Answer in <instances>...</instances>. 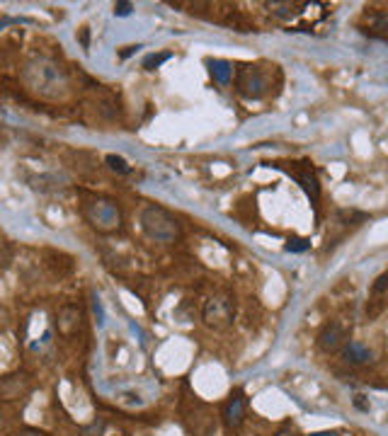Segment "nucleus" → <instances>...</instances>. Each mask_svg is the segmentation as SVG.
Returning <instances> with one entry per match:
<instances>
[{
  "label": "nucleus",
  "instance_id": "2eb2a0df",
  "mask_svg": "<svg viewBox=\"0 0 388 436\" xmlns=\"http://www.w3.org/2000/svg\"><path fill=\"white\" fill-rule=\"evenodd\" d=\"M105 160H107V165H110V170L119 172V175H129V172H132V167H129V162H126L121 156H114V153H110V156H107Z\"/></svg>",
  "mask_w": 388,
  "mask_h": 436
},
{
  "label": "nucleus",
  "instance_id": "9d476101",
  "mask_svg": "<svg viewBox=\"0 0 388 436\" xmlns=\"http://www.w3.org/2000/svg\"><path fill=\"white\" fill-rule=\"evenodd\" d=\"M56 325L63 335H73L80 325V308L78 306H63L61 311H58Z\"/></svg>",
  "mask_w": 388,
  "mask_h": 436
},
{
  "label": "nucleus",
  "instance_id": "a211bd4d",
  "mask_svg": "<svg viewBox=\"0 0 388 436\" xmlns=\"http://www.w3.org/2000/svg\"><path fill=\"white\" fill-rule=\"evenodd\" d=\"M372 291H374V293H386V291H388V271H383V274L374 281Z\"/></svg>",
  "mask_w": 388,
  "mask_h": 436
},
{
  "label": "nucleus",
  "instance_id": "f257e3e1",
  "mask_svg": "<svg viewBox=\"0 0 388 436\" xmlns=\"http://www.w3.org/2000/svg\"><path fill=\"white\" fill-rule=\"evenodd\" d=\"M25 83L44 97H58L69 88V78H66L63 68L49 58H34L25 68Z\"/></svg>",
  "mask_w": 388,
  "mask_h": 436
},
{
  "label": "nucleus",
  "instance_id": "ddd939ff",
  "mask_svg": "<svg viewBox=\"0 0 388 436\" xmlns=\"http://www.w3.org/2000/svg\"><path fill=\"white\" fill-rule=\"evenodd\" d=\"M364 20H367L369 27H372V29H376L378 34L388 36V12H386V10L367 12V15H364Z\"/></svg>",
  "mask_w": 388,
  "mask_h": 436
},
{
  "label": "nucleus",
  "instance_id": "5701e85b",
  "mask_svg": "<svg viewBox=\"0 0 388 436\" xmlns=\"http://www.w3.org/2000/svg\"><path fill=\"white\" fill-rule=\"evenodd\" d=\"M20 436H42V434H37V431H22Z\"/></svg>",
  "mask_w": 388,
  "mask_h": 436
},
{
  "label": "nucleus",
  "instance_id": "6e6552de",
  "mask_svg": "<svg viewBox=\"0 0 388 436\" xmlns=\"http://www.w3.org/2000/svg\"><path fill=\"white\" fill-rule=\"evenodd\" d=\"M243 420H245V398H243L241 390H236L223 405V422L228 429H238L243 424Z\"/></svg>",
  "mask_w": 388,
  "mask_h": 436
},
{
  "label": "nucleus",
  "instance_id": "39448f33",
  "mask_svg": "<svg viewBox=\"0 0 388 436\" xmlns=\"http://www.w3.org/2000/svg\"><path fill=\"white\" fill-rule=\"evenodd\" d=\"M287 172L294 177L296 182H299L301 189L308 194L311 202L318 204V199H320V184H318V177H315L313 167H311L308 162H301V167H296V162H294V167H287Z\"/></svg>",
  "mask_w": 388,
  "mask_h": 436
},
{
  "label": "nucleus",
  "instance_id": "6ab92c4d",
  "mask_svg": "<svg viewBox=\"0 0 388 436\" xmlns=\"http://www.w3.org/2000/svg\"><path fill=\"white\" fill-rule=\"evenodd\" d=\"M364 395H357V398H354V405L359 407V410H364V412H369V402H364Z\"/></svg>",
  "mask_w": 388,
  "mask_h": 436
},
{
  "label": "nucleus",
  "instance_id": "dca6fc26",
  "mask_svg": "<svg viewBox=\"0 0 388 436\" xmlns=\"http://www.w3.org/2000/svg\"><path fill=\"white\" fill-rule=\"evenodd\" d=\"M311 247V243L306 238H291L287 243V252H306Z\"/></svg>",
  "mask_w": 388,
  "mask_h": 436
},
{
  "label": "nucleus",
  "instance_id": "1a4fd4ad",
  "mask_svg": "<svg viewBox=\"0 0 388 436\" xmlns=\"http://www.w3.org/2000/svg\"><path fill=\"white\" fill-rule=\"evenodd\" d=\"M342 359L352 366H364V363L374 361V352L369 347H364L362 342H347L342 347Z\"/></svg>",
  "mask_w": 388,
  "mask_h": 436
},
{
  "label": "nucleus",
  "instance_id": "0eeeda50",
  "mask_svg": "<svg viewBox=\"0 0 388 436\" xmlns=\"http://www.w3.org/2000/svg\"><path fill=\"white\" fill-rule=\"evenodd\" d=\"M345 342H347V330L340 325V322H328L318 335V347L328 354L345 347Z\"/></svg>",
  "mask_w": 388,
  "mask_h": 436
},
{
  "label": "nucleus",
  "instance_id": "423d86ee",
  "mask_svg": "<svg viewBox=\"0 0 388 436\" xmlns=\"http://www.w3.org/2000/svg\"><path fill=\"white\" fill-rule=\"evenodd\" d=\"M95 213H88V218L93 221V226L102 230H110V228H119V221H121V213L114 204L110 202H95L93 204Z\"/></svg>",
  "mask_w": 388,
  "mask_h": 436
},
{
  "label": "nucleus",
  "instance_id": "4be33fe9",
  "mask_svg": "<svg viewBox=\"0 0 388 436\" xmlns=\"http://www.w3.org/2000/svg\"><path fill=\"white\" fill-rule=\"evenodd\" d=\"M311 436H337L335 431H318V434H311Z\"/></svg>",
  "mask_w": 388,
  "mask_h": 436
},
{
  "label": "nucleus",
  "instance_id": "aec40b11",
  "mask_svg": "<svg viewBox=\"0 0 388 436\" xmlns=\"http://www.w3.org/2000/svg\"><path fill=\"white\" fill-rule=\"evenodd\" d=\"M80 42H83L85 49L90 47V42H88V27H83V29H80Z\"/></svg>",
  "mask_w": 388,
  "mask_h": 436
},
{
  "label": "nucleus",
  "instance_id": "20e7f679",
  "mask_svg": "<svg viewBox=\"0 0 388 436\" xmlns=\"http://www.w3.org/2000/svg\"><path fill=\"white\" fill-rule=\"evenodd\" d=\"M233 301L226 296H214L204 303L202 308V317H204L206 327L211 330H223L226 325H231L233 320Z\"/></svg>",
  "mask_w": 388,
  "mask_h": 436
},
{
  "label": "nucleus",
  "instance_id": "4468645a",
  "mask_svg": "<svg viewBox=\"0 0 388 436\" xmlns=\"http://www.w3.org/2000/svg\"><path fill=\"white\" fill-rule=\"evenodd\" d=\"M170 58H173V53H170V51L151 53V56L143 58V68H146V71H156V68H160L165 61H170Z\"/></svg>",
  "mask_w": 388,
  "mask_h": 436
},
{
  "label": "nucleus",
  "instance_id": "412c9836",
  "mask_svg": "<svg viewBox=\"0 0 388 436\" xmlns=\"http://www.w3.org/2000/svg\"><path fill=\"white\" fill-rule=\"evenodd\" d=\"M277 436H299V434H296V431L294 429H291V426H284V429L282 431H279V434Z\"/></svg>",
  "mask_w": 388,
  "mask_h": 436
},
{
  "label": "nucleus",
  "instance_id": "9b49d317",
  "mask_svg": "<svg viewBox=\"0 0 388 436\" xmlns=\"http://www.w3.org/2000/svg\"><path fill=\"white\" fill-rule=\"evenodd\" d=\"M206 66H209L211 78H214L216 83H221V85L231 83V78H233V66H231L228 61H223V58H209V61H206Z\"/></svg>",
  "mask_w": 388,
  "mask_h": 436
},
{
  "label": "nucleus",
  "instance_id": "f8f14e48",
  "mask_svg": "<svg viewBox=\"0 0 388 436\" xmlns=\"http://www.w3.org/2000/svg\"><path fill=\"white\" fill-rule=\"evenodd\" d=\"M265 8H269V12L282 17V20H291L301 12V5H296V3H265Z\"/></svg>",
  "mask_w": 388,
  "mask_h": 436
},
{
  "label": "nucleus",
  "instance_id": "f03ea898",
  "mask_svg": "<svg viewBox=\"0 0 388 436\" xmlns=\"http://www.w3.org/2000/svg\"><path fill=\"white\" fill-rule=\"evenodd\" d=\"M141 228L151 240L158 243H175L180 238V223L173 213H168L163 206H146L141 211Z\"/></svg>",
  "mask_w": 388,
  "mask_h": 436
},
{
  "label": "nucleus",
  "instance_id": "f3484780",
  "mask_svg": "<svg viewBox=\"0 0 388 436\" xmlns=\"http://www.w3.org/2000/svg\"><path fill=\"white\" fill-rule=\"evenodd\" d=\"M134 5L132 3H126V0H119V3H114V15L117 17H126V15H132Z\"/></svg>",
  "mask_w": 388,
  "mask_h": 436
},
{
  "label": "nucleus",
  "instance_id": "7ed1b4c3",
  "mask_svg": "<svg viewBox=\"0 0 388 436\" xmlns=\"http://www.w3.org/2000/svg\"><path fill=\"white\" fill-rule=\"evenodd\" d=\"M236 88L243 97L247 99H260L267 95L269 80L257 66H241L236 71Z\"/></svg>",
  "mask_w": 388,
  "mask_h": 436
}]
</instances>
